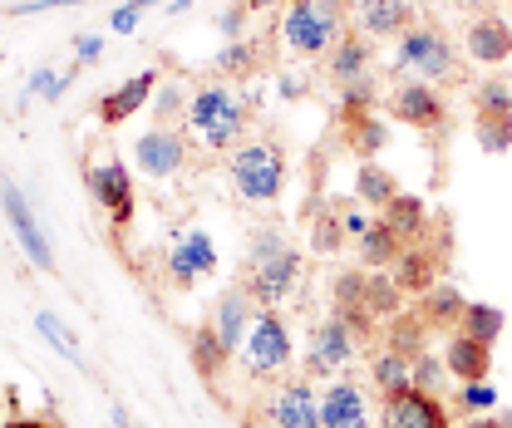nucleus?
<instances>
[{"instance_id":"nucleus-47","label":"nucleus","mask_w":512,"mask_h":428,"mask_svg":"<svg viewBox=\"0 0 512 428\" xmlns=\"http://www.w3.org/2000/svg\"><path fill=\"white\" fill-rule=\"evenodd\" d=\"M345 227H350V232H365V227H370V222H365V217H360V212H345Z\"/></svg>"},{"instance_id":"nucleus-50","label":"nucleus","mask_w":512,"mask_h":428,"mask_svg":"<svg viewBox=\"0 0 512 428\" xmlns=\"http://www.w3.org/2000/svg\"><path fill=\"white\" fill-rule=\"evenodd\" d=\"M320 5H325V10H345L350 0H320Z\"/></svg>"},{"instance_id":"nucleus-5","label":"nucleus","mask_w":512,"mask_h":428,"mask_svg":"<svg viewBox=\"0 0 512 428\" xmlns=\"http://www.w3.org/2000/svg\"><path fill=\"white\" fill-rule=\"evenodd\" d=\"M242 365H247V374H256V379L291 365V335H286V320H281L276 310H261L252 320V330H247V340H242Z\"/></svg>"},{"instance_id":"nucleus-8","label":"nucleus","mask_w":512,"mask_h":428,"mask_svg":"<svg viewBox=\"0 0 512 428\" xmlns=\"http://www.w3.org/2000/svg\"><path fill=\"white\" fill-rule=\"evenodd\" d=\"M133 158H138V173H148V178H178L188 163V143H183V133L158 123L133 143Z\"/></svg>"},{"instance_id":"nucleus-40","label":"nucleus","mask_w":512,"mask_h":428,"mask_svg":"<svg viewBox=\"0 0 512 428\" xmlns=\"http://www.w3.org/2000/svg\"><path fill=\"white\" fill-rule=\"evenodd\" d=\"M340 227H345V222H340L335 212H325L316 222V251H340Z\"/></svg>"},{"instance_id":"nucleus-18","label":"nucleus","mask_w":512,"mask_h":428,"mask_svg":"<svg viewBox=\"0 0 512 428\" xmlns=\"http://www.w3.org/2000/svg\"><path fill=\"white\" fill-rule=\"evenodd\" d=\"M320 428H370V409H365V394L360 384H330L325 399H320Z\"/></svg>"},{"instance_id":"nucleus-6","label":"nucleus","mask_w":512,"mask_h":428,"mask_svg":"<svg viewBox=\"0 0 512 428\" xmlns=\"http://www.w3.org/2000/svg\"><path fill=\"white\" fill-rule=\"evenodd\" d=\"M0 207H5V217H10V232H15L20 251H25L40 271H55V251H50V242H45V232H40V222H35V212H30V197L20 192L15 178L0 183Z\"/></svg>"},{"instance_id":"nucleus-26","label":"nucleus","mask_w":512,"mask_h":428,"mask_svg":"<svg viewBox=\"0 0 512 428\" xmlns=\"http://www.w3.org/2000/svg\"><path fill=\"white\" fill-rule=\"evenodd\" d=\"M370 374H375V389H384V399H389V394L414 389V360H404V355H399V350H389V345L375 355Z\"/></svg>"},{"instance_id":"nucleus-27","label":"nucleus","mask_w":512,"mask_h":428,"mask_svg":"<svg viewBox=\"0 0 512 428\" xmlns=\"http://www.w3.org/2000/svg\"><path fill=\"white\" fill-rule=\"evenodd\" d=\"M355 197L384 212V207H389V202L399 197V183H394V178L384 173L380 163H365V168H360V178H355Z\"/></svg>"},{"instance_id":"nucleus-7","label":"nucleus","mask_w":512,"mask_h":428,"mask_svg":"<svg viewBox=\"0 0 512 428\" xmlns=\"http://www.w3.org/2000/svg\"><path fill=\"white\" fill-rule=\"evenodd\" d=\"M296 281H301V256H296L291 246H281V251L266 256V261H247V281H242V291L252 296L256 306H276Z\"/></svg>"},{"instance_id":"nucleus-53","label":"nucleus","mask_w":512,"mask_h":428,"mask_svg":"<svg viewBox=\"0 0 512 428\" xmlns=\"http://www.w3.org/2000/svg\"><path fill=\"white\" fill-rule=\"evenodd\" d=\"M503 428H512V409H508V414H503Z\"/></svg>"},{"instance_id":"nucleus-23","label":"nucleus","mask_w":512,"mask_h":428,"mask_svg":"<svg viewBox=\"0 0 512 428\" xmlns=\"http://www.w3.org/2000/svg\"><path fill=\"white\" fill-rule=\"evenodd\" d=\"M340 89L370 74V40L365 35H340V45L330 50V69H325Z\"/></svg>"},{"instance_id":"nucleus-45","label":"nucleus","mask_w":512,"mask_h":428,"mask_svg":"<svg viewBox=\"0 0 512 428\" xmlns=\"http://www.w3.org/2000/svg\"><path fill=\"white\" fill-rule=\"evenodd\" d=\"M463 428H503V419H493V414H478V419H468Z\"/></svg>"},{"instance_id":"nucleus-41","label":"nucleus","mask_w":512,"mask_h":428,"mask_svg":"<svg viewBox=\"0 0 512 428\" xmlns=\"http://www.w3.org/2000/svg\"><path fill=\"white\" fill-rule=\"evenodd\" d=\"M153 5H163V0H128V5H119V10H114V30L128 35V30L138 25V15H143V10H153Z\"/></svg>"},{"instance_id":"nucleus-13","label":"nucleus","mask_w":512,"mask_h":428,"mask_svg":"<svg viewBox=\"0 0 512 428\" xmlns=\"http://www.w3.org/2000/svg\"><path fill=\"white\" fill-rule=\"evenodd\" d=\"M266 424L271 428H320V399L311 384H281L271 394V409H266Z\"/></svg>"},{"instance_id":"nucleus-10","label":"nucleus","mask_w":512,"mask_h":428,"mask_svg":"<svg viewBox=\"0 0 512 428\" xmlns=\"http://www.w3.org/2000/svg\"><path fill=\"white\" fill-rule=\"evenodd\" d=\"M89 197L109 212L114 232H124L128 222H133V178H128L124 163H99V168H89Z\"/></svg>"},{"instance_id":"nucleus-3","label":"nucleus","mask_w":512,"mask_h":428,"mask_svg":"<svg viewBox=\"0 0 512 428\" xmlns=\"http://www.w3.org/2000/svg\"><path fill=\"white\" fill-rule=\"evenodd\" d=\"M232 183L247 202H276L281 187H286V158L276 143H247L232 153Z\"/></svg>"},{"instance_id":"nucleus-46","label":"nucleus","mask_w":512,"mask_h":428,"mask_svg":"<svg viewBox=\"0 0 512 428\" xmlns=\"http://www.w3.org/2000/svg\"><path fill=\"white\" fill-rule=\"evenodd\" d=\"M247 10H276V5H291V0H242Z\"/></svg>"},{"instance_id":"nucleus-11","label":"nucleus","mask_w":512,"mask_h":428,"mask_svg":"<svg viewBox=\"0 0 512 428\" xmlns=\"http://www.w3.org/2000/svg\"><path fill=\"white\" fill-rule=\"evenodd\" d=\"M380 428H448V409L424 389H404L384 399Z\"/></svg>"},{"instance_id":"nucleus-16","label":"nucleus","mask_w":512,"mask_h":428,"mask_svg":"<svg viewBox=\"0 0 512 428\" xmlns=\"http://www.w3.org/2000/svg\"><path fill=\"white\" fill-rule=\"evenodd\" d=\"M468 55L478 64H503L512 60V25L503 15L483 10L473 25H468Z\"/></svg>"},{"instance_id":"nucleus-39","label":"nucleus","mask_w":512,"mask_h":428,"mask_svg":"<svg viewBox=\"0 0 512 428\" xmlns=\"http://www.w3.org/2000/svg\"><path fill=\"white\" fill-rule=\"evenodd\" d=\"M188 104H192V99H183V89H178V84H168V89L158 94L153 114H158V119L168 123V119H178V114H188Z\"/></svg>"},{"instance_id":"nucleus-32","label":"nucleus","mask_w":512,"mask_h":428,"mask_svg":"<svg viewBox=\"0 0 512 428\" xmlns=\"http://www.w3.org/2000/svg\"><path fill=\"white\" fill-rule=\"evenodd\" d=\"M69 84H74V69H50V64H45V69H35V74H30V84H25V94H20V104H25V99H35V94H40V99H50V104H60V94L64 89H69Z\"/></svg>"},{"instance_id":"nucleus-14","label":"nucleus","mask_w":512,"mask_h":428,"mask_svg":"<svg viewBox=\"0 0 512 428\" xmlns=\"http://www.w3.org/2000/svg\"><path fill=\"white\" fill-rule=\"evenodd\" d=\"M439 266H444V256H434L424 246H404L394 256V286H399V296H429L439 286Z\"/></svg>"},{"instance_id":"nucleus-25","label":"nucleus","mask_w":512,"mask_h":428,"mask_svg":"<svg viewBox=\"0 0 512 428\" xmlns=\"http://www.w3.org/2000/svg\"><path fill=\"white\" fill-rule=\"evenodd\" d=\"M227 360H232V350L222 345V335H217L212 325H197V330H192V369H197L202 379H217Z\"/></svg>"},{"instance_id":"nucleus-33","label":"nucleus","mask_w":512,"mask_h":428,"mask_svg":"<svg viewBox=\"0 0 512 428\" xmlns=\"http://www.w3.org/2000/svg\"><path fill=\"white\" fill-rule=\"evenodd\" d=\"M256 64H261V50H256V45H247V40H232V45L217 55V74L247 79V74H256Z\"/></svg>"},{"instance_id":"nucleus-20","label":"nucleus","mask_w":512,"mask_h":428,"mask_svg":"<svg viewBox=\"0 0 512 428\" xmlns=\"http://www.w3.org/2000/svg\"><path fill=\"white\" fill-rule=\"evenodd\" d=\"M256 320V301L242 291V286H232L222 301H217V315H212V330L222 335V345L227 350H242V340H247V330H252Z\"/></svg>"},{"instance_id":"nucleus-31","label":"nucleus","mask_w":512,"mask_h":428,"mask_svg":"<svg viewBox=\"0 0 512 428\" xmlns=\"http://www.w3.org/2000/svg\"><path fill=\"white\" fill-rule=\"evenodd\" d=\"M473 133L483 143V153H508L512 148V114H478Z\"/></svg>"},{"instance_id":"nucleus-51","label":"nucleus","mask_w":512,"mask_h":428,"mask_svg":"<svg viewBox=\"0 0 512 428\" xmlns=\"http://www.w3.org/2000/svg\"><path fill=\"white\" fill-rule=\"evenodd\" d=\"M458 5H468V10H478V5H493V0H458Z\"/></svg>"},{"instance_id":"nucleus-43","label":"nucleus","mask_w":512,"mask_h":428,"mask_svg":"<svg viewBox=\"0 0 512 428\" xmlns=\"http://www.w3.org/2000/svg\"><path fill=\"white\" fill-rule=\"evenodd\" d=\"M74 55H79V60H99V55H104V35H79V40H74Z\"/></svg>"},{"instance_id":"nucleus-15","label":"nucleus","mask_w":512,"mask_h":428,"mask_svg":"<svg viewBox=\"0 0 512 428\" xmlns=\"http://www.w3.org/2000/svg\"><path fill=\"white\" fill-rule=\"evenodd\" d=\"M350 355H355V330L340 315H330L316 330V340H311V360L306 365H311V374H335Z\"/></svg>"},{"instance_id":"nucleus-54","label":"nucleus","mask_w":512,"mask_h":428,"mask_svg":"<svg viewBox=\"0 0 512 428\" xmlns=\"http://www.w3.org/2000/svg\"><path fill=\"white\" fill-rule=\"evenodd\" d=\"M409 5H429V0H409Z\"/></svg>"},{"instance_id":"nucleus-36","label":"nucleus","mask_w":512,"mask_h":428,"mask_svg":"<svg viewBox=\"0 0 512 428\" xmlns=\"http://www.w3.org/2000/svg\"><path fill=\"white\" fill-rule=\"evenodd\" d=\"M453 404H458L463 414H493V409H498V389H493L488 379H478V384H463Z\"/></svg>"},{"instance_id":"nucleus-52","label":"nucleus","mask_w":512,"mask_h":428,"mask_svg":"<svg viewBox=\"0 0 512 428\" xmlns=\"http://www.w3.org/2000/svg\"><path fill=\"white\" fill-rule=\"evenodd\" d=\"M188 5H192V0H173V10H188Z\"/></svg>"},{"instance_id":"nucleus-38","label":"nucleus","mask_w":512,"mask_h":428,"mask_svg":"<svg viewBox=\"0 0 512 428\" xmlns=\"http://www.w3.org/2000/svg\"><path fill=\"white\" fill-rule=\"evenodd\" d=\"M247 15H252V10H247L242 0H237V5H227V10L217 15V30H222V40H227V45H232V40H242V25H247Z\"/></svg>"},{"instance_id":"nucleus-44","label":"nucleus","mask_w":512,"mask_h":428,"mask_svg":"<svg viewBox=\"0 0 512 428\" xmlns=\"http://www.w3.org/2000/svg\"><path fill=\"white\" fill-rule=\"evenodd\" d=\"M55 5H79V0H30V5H10L15 15H35V10H55Z\"/></svg>"},{"instance_id":"nucleus-55","label":"nucleus","mask_w":512,"mask_h":428,"mask_svg":"<svg viewBox=\"0 0 512 428\" xmlns=\"http://www.w3.org/2000/svg\"><path fill=\"white\" fill-rule=\"evenodd\" d=\"M0 64H5V55H0Z\"/></svg>"},{"instance_id":"nucleus-28","label":"nucleus","mask_w":512,"mask_h":428,"mask_svg":"<svg viewBox=\"0 0 512 428\" xmlns=\"http://www.w3.org/2000/svg\"><path fill=\"white\" fill-rule=\"evenodd\" d=\"M424 335H429V325H424V315H394V325H389V350H399L404 360H414V355H424Z\"/></svg>"},{"instance_id":"nucleus-9","label":"nucleus","mask_w":512,"mask_h":428,"mask_svg":"<svg viewBox=\"0 0 512 428\" xmlns=\"http://www.w3.org/2000/svg\"><path fill=\"white\" fill-rule=\"evenodd\" d=\"M207 271H217V246L207 232H197V227H183L173 246H168V276H173V286H192V281H202Z\"/></svg>"},{"instance_id":"nucleus-21","label":"nucleus","mask_w":512,"mask_h":428,"mask_svg":"<svg viewBox=\"0 0 512 428\" xmlns=\"http://www.w3.org/2000/svg\"><path fill=\"white\" fill-rule=\"evenodd\" d=\"M360 30L365 35H404L414 30V5L409 0H360Z\"/></svg>"},{"instance_id":"nucleus-24","label":"nucleus","mask_w":512,"mask_h":428,"mask_svg":"<svg viewBox=\"0 0 512 428\" xmlns=\"http://www.w3.org/2000/svg\"><path fill=\"white\" fill-rule=\"evenodd\" d=\"M463 310H468V301H463L453 286H444V281H439V286L424 296L419 315H424V325H429V330H453V325L463 320Z\"/></svg>"},{"instance_id":"nucleus-37","label":"nucleus","mask_w":512,"mask_h":428,"mask_svg":"<svg viewBox=\"0 0 512 428\" xmlns=\"http://www.w3.org/2000/svg\"><path fill=\"white\" fill-rule=\"evenodd\" d=\"M345 128H350V148H355V153H375V148H384V128L375 123V114L350 119Z\"/></svg>"},{"instance_id":"nucleus-42","label":"nucleus","mask_w":512,"mask_h":428,"mask_svg":"<svg viewBox=\"0 0 512 428\" xmlns=\"http://www.w3.org/2000/svg\"><path fill=\"white\" fill-rule=\"evenodd\" d=\"M439 374H444V369L429 360V350H424V355H414V389H424V394H429V389L439 384Z\"/></svg>"},{"instance_id":"nucleus-29","label":"nucleus","mask_w":512,"mask_h":428,"mask_svg":"<svg viewBox=\"0 0 512 428\" xmlns=\"http://www.w3.org/2000/svg\"><path fill=\"white\" fill-rule=\"evenodd\" d=\"M404 246H399V237L384 227V222H375V227H365L360 232V256H365V266H394V256H399Z\"/></svg>"},{"instance_id":"nucleus-48","label":"nucleus","mask_w":512,"mask_h":428,"mask_svg":"<svg viewBox=\"0 0 512 428\" xmlns=\"http://www.w3.org/2000/svg\"><path fill=\"white\" fill-rule=\"evenodd\" d=\"M114 424H119V428H133V419H128L124 404H114Z\"/></svg>"},{"instance_id":"nucleus-35","label":"nucleus","mask_w":512,"mask_h":428,"mask_svg":"<svg viewBox=\"0 0 512 428\" xmlns=\"http://www.w3.org/2000/svg\"><path fill=\"white\" fill-rule=\"evenodd\" d=\"M473 104H478V114H512V84L508 79H483L473 89Z\"/></svg>"},{"instance_id":"nucleus-49","label":"nucleus","mask_w":512,"mask_h":428,"mask_svg":"<svg viewBox=\"0 0 512 428\" xmlns=\"http://www.w3.org/2000/svg\"><path fill=\"white\" fill-rule=\"evenodd\" d=\"M10 428H50V424H45V419H15Z\"/></svg>"},{"instance_id":"nucleus-22","label":"nucleus","mask_w":512,"mask_h":428,"mask_svg":"<svg viewBox=\"0 0 512 428\" xmlns=\"http://www.w3.org/2000/svg\"><path fill=\"white\" fill-rule=\"evenodd\" d=\"M380 222L394 232V237H399V246H419L429 212H424V202H419L414 192H399V197H394V202L380 212Z\"/></svg>"},{"instance_id":"nucleus-4","label":"nucleus","mask_w":512,"mask_h":428,"mask_svg":"<svg viewBox=\"0 0 512 428\" xmlns=\"http://www.w3.org/2000/svg\"><path fill=\"white\" fill-rule=\"evenodd\" d=\"M399 69H414V74H429V79H463V64L453 55L444 30L434 25H414L399 35V55H394Z\"/></svg>"},{"instance_id":"nucleus-34","label":"nucleus","mask_w":512,"mask_h":428,"mask_svg":"<svg viewBox=\"0 0 512 428\" xmlns=\"http://www.w3.org/2000/svg\"><path fill=\"white\" fill-rule=\"evenodd\" d=\"M35 330H40V335H45V340H50V345L60 350L69 365H84V360H79V345H74V335L64 330V325L55 320V315H50V310H35Z\"/></svg>"},{"instance_id":"nucleus-19","label":"nucleus","mask_w":512,"mask_h":428,"mask_svg":"<svg viewBox=\"0 0 512 428\" xmlns=\"http://www.w3.org/2000/svg\"><path fill=\"white\" fill-rule=\"evenodd\" d=\"M444 369L453 379H463V384H478V379H488V369H493V345H483V340H473V335H448V350H444Z\"/></svg>"},{"instance_id":"nucleus-12","label":"nucleus","mask_w":512,"mask_h":428,"mask_svg":"<svg viewBox=\"0 0 512 428\" xmlns=\"http://www.w3.org/2000/svg\"><path fill=\"white\" fill-rule=\"evenodd\" d=\"M389 114L399 123H409V128H419V133H439L448 109L429 84H399L394 99H389Z\"/></svg>"},{"instance_id":"nucleus-17","label":"nucleus","mask_w":512,"mask_h":428,"mask_svg":"<svg viewBox=\"0 0 512 428\" xmlns=\"http://www.w3.org/2000/svg\"><path fill=\"white\" fill-rule=\"evenodd\" d=\"M153 84H158V74H153V69H143V74H128L119 89H109V94L99 99V123H104V128H119L128 114H138V109L148 104Z\"/></svg>"},{"instance_id":"nucleus-1","label":"nucleus","mask_w":512,"mask_h":428,"mask_svg":"<svg viewBox=\"0 0 512 428\" xmlns=\"http://www.w3.org/2000/svg\"><path fill=\"white\" fill-rule=\"evenodd\" d=\"M247 99H237L232 89H222V84H212V89H197L188 104V133L207 148V153H222V148H232L237 138H242V128H247Z\"/></svg>"},{"instance_id":"nucleus-30","label":"nucleus","mask_w":512,"mask_h":428,"mask_svg":"<svg viewBox=\"0 0 512 428\" xmlns=\"http://www.w3.org/2000/svg\"><path fill=\"white\" fill-rule=\"evenodd\" d=\"M458 330L473 335V340H483V345H493V340L503 335V310L498 306H468L463 320H458Z\"/></svg>"},{"instance_id":"nucleus-2","label":"nucleus","mask_w":512,"mask_h":428,"mask_svg":"<svg viewBox=\"0 0 512 428\" xmlns=\"http://www.w3.org/2000/svg\"><path fill=\"white\" fill-rule=\"evenodd\" d=\"M340 10H325L320 0H291L281 20V50L286 55H325L340 45Z\"/></svg>"}]
</instances>
